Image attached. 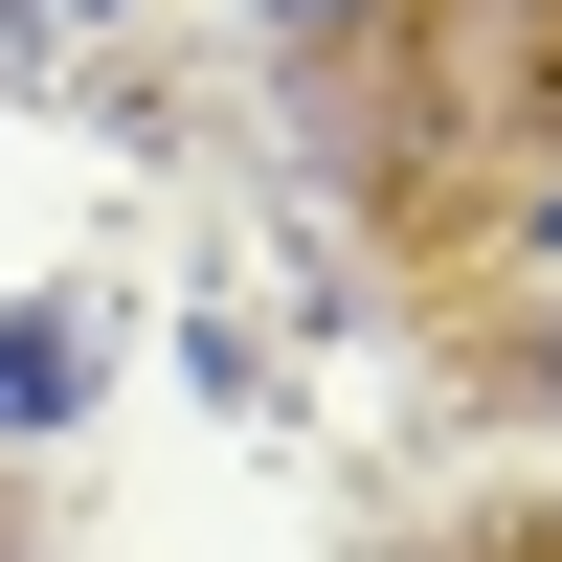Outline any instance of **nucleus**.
<instances>
[{"label":"nucleus","mask_w":562,"mask_h":562,"mask_svg":"<svg viewBox=\"0 0 562 562\" xmlns=\"http://www.w3.org/2000/svg\"><path fill=\"white\" fill-rule=\"evenodd\" d=\"M90 405V315H0V450H45Z\"/></svg>","instance_id":"f257e3e1"},{"label":"nucleus","mask_w":562,"mask_h":562,"mask_svg":"<svg viewBox=\"0 0 562 562\" xmlns=\"http://www.w3.org/2000/svg\"><path fill=\"white\" fill-rule=\"evenodd\" d=\"M270 23H293V45H360V23H383V0H270Z\"/></svg>","instance_id":"f03ea898"},{"label":"nucleus","mask_w":562,"mask_h":562,"mask_svg":"<svg viewBox=\"0 0 562 562\" xmlns=\"http://www.w3.org/2000/svg\"><path fill=\"white\" fill-rule=\"evenodd\" d=\"M518 383H540V405H562V338H540V360H518Z\"/></svg>","instance_id":"7ed1b4c3"}]
</instances>
